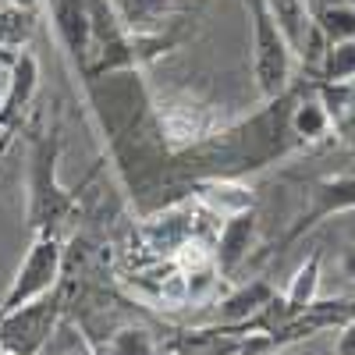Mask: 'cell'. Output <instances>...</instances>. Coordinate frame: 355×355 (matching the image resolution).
Listing matches in <instances>:
<instances>
[{
  "instance_id": "obj_1",
  "label": "cell",
  "mask_w": 355,
  "mask_h": 355,
  "mask_svg": "<svg viewBox=\"0 0 355 355\" xmlns=\"http://www.w3.org/2000/svg\"><path fill=\"white\" fill-rule=\"evenodd\" d=\"M252 64H256V82L263 96H281L288 75H291V61L295 50L284 40L281 25L274 21L266 0H252Z\"/></svg>"
},
{
  "instance_id": "obj_2",
  "label": "cell",
  "mask_w": 355,
  "mask_h": 355,
  "mask_svg": "<svg viewBox=\"0 0 355 355\" xmlns=\"http://www.w3.org/2000/svg\"><path fill=\"white\" fill-rule=\"evenodd\" d=\"M57 277H61V245H57L53 234H40L33 249L25 252L18 274L11 277L4 299H0V313H11L18 306H28L50 295L57 288Z\"/></svg>"
},
{
  "instance_id": "obj_3",
  "label": "cell",
  "mask_w": 355,
  "mask_h": 355,
  "mask_svg": "<svg viewBox=\"0 0 355 355\" xmlns=\"http://www.w3.org/2000/svg\"><path fill=\"white\" fill-rule=\"evenodd\" d=\"M57 313H61V306H57L53 291L36 302H28V306L0 313V348H8L15 355H40L53 334Z\"/></svg>"
},
{
  "instance_id": "obj_4",
  "label": "cell",
  "mask_w": 355,
  "mask_h": 355,
  "mask_svg": "<svg viewBox=\"0 0 355 355\" xmlns=\"http://www.w3.org/2000/svg\"><path fill=\"white\" fill-rule=\"evenodd\" d=\"M252 242H256V217H252V210L224 220L217 242H214V266L220 270V277L234 274V270H239V266L249 259Z\"/></svg>"
},
{
  "instance_id": "obj_5",
  "label": "cell",
  "mask_w": 355,
  "mask_h": 355,
  "mask_svg": "<svg viewBox=\"0 0 355 355\" xmlns=\"http://www.w3.org/2000/svg\"><path fill=\"white\" fill-rule=\"evenodd\" d=\"M266 8H270L274 21L281 25V33L291 43L295 57H299V50H302V43L309 36V28H313V8H309V0H266Z\"/></svg>"
},
{
  "instance_id": "obj_6",
  "label": "cell",
  "mask_w": 355,
  "mask_h": 355,
  "mask_svg": "<svg viewBox=\"0 0 355 355\" xmlns=\"http://www.w3.org/2000/svg\"><path fill=\"white\" fill-rule=\"evenodd\" d=\"M320 299V256H309L299 270H295L288 291H284V309L288 316H306Z\"/></svg>"
},
{
  "instance_id": "obj_7",
  "label": "cell",
  "mask_w": 355,
  "mask_h": 355,
  "mask_svg": "<svg viewBox=\"0 0 355 355\" xmlns=\"http://www.w3.org/2000/svg\"><path fill=\"white\" fill-rule=\"evenodd\" d=\"M270 299H274L270 284L252 281V284L239 288L234 295H227L224 306L217 309V323H245L249 316H256V313H263L266 306H270Z\"/></svg>"
},
{
  "instance_id": "obj_8",
  "label": "cell",
  "mask_w": 355,
  "mask_h": 355,
  "mask_svg": "<svg viewBox=\"0 0 355 355\" xmlns=\"http://www.w3.org/2000/svg\"><path fill=\"white\" fill-rule=\"evenodd\" d=\"M202 206L214 217L227 220V217H239V214L252 210V192L245 185H234V182H214V185H206V192H202Z\"/></svg>"
},
{
  "instance_id": "obj_9",
  "label": "cell",
  "mask_w": 355,
  "mask_h": 355,
  "mask_svg": "<svg viewBox=\"0 0 355 355\" xmlns=\"http://www.w3.org/2000/svg\"><path fill=\"white\" fill-rule=\"evenodd\" d=\"M313 21L320 25V33L327 36V43L355 40V8L352 4H331V8L316 11Z\"/></svg>"
},
{
  "instance_id": "obj_10",
  "label": "cell",
  "mask_w": 355,
  "mask_h": 355,
  "mask_svg": "<svg viewBox=\"0 0 355 355\" xmlns=\"http://www.w3.org/2000/svg\"><path fill=\"white\" fill-rule=\"evenodd\" d=\"M114 4H117L121 21H128L135 33H146V28H153L157 21H164L171 0H114Z\"/></svg>"
},
{
  "instance_id": "obj_11",
  "label": "cell",
  "mask_w": 355,
  "mask_h": 355,
  "mask_svg": "<svg viewBox=\"0 0 355 355\" xmlns=\"http://www.w3.org/2000/svg\"><path fill=\"white\" fill-rule=\"evenodd\" d=\"M28 36H33V11H21L15 4H0V46L18 50Z\"/></svg>"
},
{
  "instance_id": "obj_12",
  "label": "cell",
  "mask_w": 355,
  "mask_h": 355,
  "mask_svg": "<svg viewBox=\"0 0 355 355\" xmlns=\"http://www.w3.org/2000/svg\"><path fill=\"white\" fill-rule=\"evenodd\" d=\"M291 128L295 135H302V139H323L331 128V110L323 107V100H309V103H299L291 114Z\"/></svg>"
},
{
  "instance_id": "obj_13",
  "label": "cell",
  "mask_w": 355,
  "mask_h": 355,
  "mask_svg": "<svg viewBox=\"0 0 355 355\" xmlns=\"http://www.w3.org/2000/svg\"><path fill=\"white\" fill-rule=\"evenodd\" d=\"M320 68H323V78L327 82H355V40L331 43Z\"/></svg>"
},
{
  "instance_id": "obj_14",
  "label": "cell",
  "mask_w": 355,
  "mask_h": 355,
  "mask_svg": "<svg viewBox=\"0 0 355 355\" xmlns=\"http://www.w3.org/2000/svg\"><path fill=\"white\" fill-rule=\"evenodd\" d=\"M103 355H157V341L146 327H121L110 334Z\"/></svg>"
},
{
  "instance_id": "obj_15",
  "label": "cell",
  "mask_w": 355,
  "mask_h": 355,
  "mask_svg": "<svg viewBox=\"0 0 355 355\" xmlns=\"http://www.w3.org/2000/svg\"><path fill=\"white\" fill-rule=\"evenodd\" d=\"M40 82V64L33 53H18L15 57V68H11V107H25L33 89Z\"/></svg>"
},
{
  "instance_id": "obj_16",
  "label": "cell",
  "mask_w": 355,
  "mask_h": 355,
  "mask_svg": "<svg viewBox=\"0 0 355 355\" xmlns=\"http://www.w3.org/2000/svg\"><path fill=\"white\" fill-rule=\"evenodd\" d=\"M15 57L18 53H8L0 46V110L11 107V68H15Z\"/></svg>"
},
{
  "instance_id": "obj_17",
  "label": "cell",
  "mask_w": 355,
  "mask_h": 355,
  "mask_svg": "<svg viewBox=\"0 0 355 355\" xmlns=\"http://www.w3.org/2000/svg\"><path fill=\"white\" fill-rule=\"evenodd\" d=\"M334 355H355V316H348V320L341 323V327H338Z\"/></svg>"
},
{
  "instance_id": "obj_18",
  "label": "cell",
  "mask_w": 355,
  "mask_h": 355,
  "mask_svg": "<svg viewBox=\"0 0 355 355\" xmlns=\"http://www.w3.org/2000/svg\"><path fill=\"white\" fill-rule=\"evenodd\" d=\"M341 266H345V274H348V277H355V245H352V249L345 252V259H341Z\"/></svg>"
},
{
  "instance_id": "obj_19",
  "label": "cell",
  "mask_w": 355,
  "mask_h": 355,
  "mask_svg": "<svg viewBox=\"0 0 355 355\" xmlns=\"http://www.w3.org/2000/svg\"><path fill=\"white\" fill-rule=\"evenodd\" d=\"M8 4H15V8H21V11H33V15H36L40 0H8Z\"/></svg>"
},
{
  "instance_id": "obj_20",
  "label": "cell",
  "mask_w": 355,
  "mask_h": 355,
  "mask_svg": "<svg viewBox=\"0 0 355 355\" xmlns=\"http://www.w3.org/2000/svg\"><path fill=\"white\" fill-rule=\"evenodd\" d=\"M8 146H11V132H0V160H4V153H8Z\"/></svg>"
},
{
  "instance_id": "obj_21",
  "label": "cell",
  "mask_w": 355,
  "mask_h": 355,
  "mask_svg": "<svg viewBox=\"0 0 355 355\" xmlns=\"http://www.w3.org/2000/svg\"><path fill=\"white\" fill-rule=\"evenodd\" d=\"M0 355H15V352H8V348H0Z\"/></svg>"
}]
</instances>
